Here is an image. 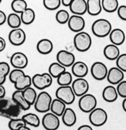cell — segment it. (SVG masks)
<instances>
[{"label": "cell", "instance_id": "cell-1", "mask_svg": "<svg viewBox=\"0 0 126 130\" xmlns=\"http://www.w3.org/2000/svg\"><path fill=\"white\" fill-rule=\"evenodd\" d=\"M20 107L12 99L3 98L0 99V116L11 119H16L20 114Z\"/></svg>", "mask_w": 126, "mask_h": 130}, {"label": "cell", "instance_id": "cell-2", "mask_svg": "<svg viewBox=\"0 0 126 130\" xmlns=\"http://www.w3.org/2000/svg\"><path fill=\"white\" fill-rule=\"evenodd\" d=\"M9 79L15 85L16 90L24 91L32 85V78L29 75H25L22 69L12 70L9 74Z\"/></svg>", "mask_w": 126, "mask_h": 130}, {"label": "cell", "instance_id": "cell-3", "mask_svg": "<svg viewBox=\"0 0 126 130\" xmlns=\"http://www.w3.org/2000/svg\"><path fill=\"white\" fill-rule=\"evenodd\" d=\"M92 32L98 38H105L110 35L112 30V26L110 22L105 19H99L95 20L91 27Z\"/></svg>", "mask_w": 126, "mask_h": 130}, {"label": "cell", "instance_id": "cell-4", "mask_svg": "<svg viewBox=\"0 0 126 130\" xmlns=\"http://www.w3.org/2000/svg\"><path fill=\"white\" fill-rule=\"evenodd\" d=\"M74 44L79 52H87L92 45V38L86 32H80L77 33L74 38Z\"/></svg>", "mask_w": 126, "mask_h": 130}, {"label": "cell", "instance_id": "cell-5", "mask_svg": "<svg viewBox=\"0 0 126 130\" xmlns=\"http://www.w3.org/2000/svg\"><path fill=\"white\" fill-rule=\"evenodd\" d=\"M52 99L51 95L46 91H41L38 95L36 101L34 104V109L40 113H48L50 110Z\"/></svg>", "mask_w": 126, "mask_h": 130}, {"label": "cell", "instance_id": "cell-6", "mask_svg": "<svg viewBox=\"0 0 126 130\" xmlns=\"http://www.w3.org/2000/svg\"><path fill=\"white\" fill-rule=\"evenodd\" d=\"M97 106V99L92 94L87 93L81 96L79 100L80 110L85 113H90Z\"/></svg>", "mask_w": 126, "mask_h": 130}, {"label": "cell", "instance_id": "cell-7", "mask_svg": "<svg viewBox=\"0 0 126 130\" xmlns=\"http://www.w3.org/2000/svg\"><path fill=\"white\" fill-rule=\"evenodd\" d=\"M55 95L57 99L62 100L66 105L73 104L76 96L70 86H60L56 90Z\"/></svg>", "mask_w": 126, "mask_h": 130}, {"label": "cell", "instance_id": "cell-8", "mask_svg": "<svg viewBox=\"0 0 126 130\" xmlns=\"http://www.w3.org/2000/svg\"><path fill=\"white\" fill-rule=\"evenodd\" d=\"M89 119L92 125L96 127L102 126L108 120L107 112L101 108L96 107L89 113Z\"/></svg>", "mask_w": 126, "mask_h": 130}, {"label": "cell", "instance_id": "cell-9", "mask_svg": "<svg viewBox=\"0 0 126 130\" xmlns=\"http://www.w3.org/2000/svg\"><path fill=\"white\" fill-rule=\"evenodd\" d=\"M32 85L39 90H43L51 86L53 77L49 73L36 74L32 77Z\"/></svg>", "mask_w": 126, "mask_h": 130}, {"label": "cell", "instance_id": "cell-10", "mask_svg": "<svg viewBox=\"0 0 126 130\" xmlns=\"http://www.w3.org/2000/svg\"><path fill=\"white\" fill-rule=\"evenodd\" d=\"M109 69L105 63L101 62H96L92 65L91 73L93 77L98 81H102L107 77Z\"/></svg>", "mask_w": 126, "mask_h": 130}, {"label": "cell", "instance_id": "cell-11", "mask_svg": "<svg viewBox=\"0 0 126 130\" xmlns=\"http://www.w3.org/2000/svg\"><path fill=\"white\" fill-rule=\"evenodd\" d=\"M42 125L46 130H57L60 124L59 118L52 112H48L42 119Z\"/></svg>", "mask_w": 126, "mask_h": 130}, {"label": "cell", "instance_id": "cell-12", "mask_svg": "<svg viewBox=\"0 0 126 130\" xmlns=\"http://www.w3.org/2000/svg\"><path fill=\"white\" fill-rule=\"evenodd\" d=\"M72 88L76 96L81 97L87 93L89 85L84 78H77L72 82Z\"/></svg>", "mask_w": 126, "mask_h": 130}, {"label": "cell", "instance_id": "cell-13", "mask_svg": "<svg viewBox=\"0 0 126 130\" xmlns=\"http://www.w3.org/2000/svg\"><path fill=\"white\" fill-rule=\"evenodd\" d=\"M57 60L58 63L66 68L73 66L76 62V57L72 52L62 50L57 53Z\"/></svg>", "mask_w": 126, "mask_h": 130}, {"label": "cell", "instance_id": "cell-14", "mask_svg": "<svg viewBox=\"0 0 126 130\" xmlns=\"http://www.w3.org/2000/svg\"><path fill=\"white\" fill-rule=\"evenodd\" d=\"M8 39L14 46H20L26 40V34L22 29H12L8 34Z\"/></svg>", "mask_w": 126, "mask_h": 130}, {"label": "cell", "instance_id": "cell-15", "mask_svg": "<svg viewBox=\"0 0 126 130\" xmlns=\"http://www.w3.org/2000/svg\"><path fill=\"white\" fill-rule=\"evenodd\" d=\"M10 63L15 69L22 70L27 66L29 60L26 55L24 53L15 52L10 58Z\"/></svg>", "mask_w": 126, "mask_h": 130}, {"label": "cell", "instance_id": "cell-16", "mask_svg": "<svg viewBox=\"0 0 126 130\" xmlns=\"http://www.w3.org/2000/svg\"><path fill=\"white\" fill-rule=\"evenodd\" d=\"M67 24L70 30L79 33L84 30L86 25V22L82 16L73 15L70 17Z\"/></svg>", "mask_w": 126, "mask_h": 130}, {"label": "cell", "instance_id": "cell-17", "mask_svg": "<svg viewBox=\"0 0 126 130\" xmlns=\"http://www.w3.org/2000/svg\"><path fill=\"white\" fill-rule=\"evenodd\" d=\"M106 78L109 83L111 85H119L120 82L124 81V73L118 67H112L111 69H110V70H109Z\"/></svg>", "mask_w": 126, "mask_h": 130}, {"label": "cell", "instance_id": "cell-18", "mask_svg": "<svg viewBox=\"0 0 126 130\" xmlns=\"http://www.w3.org/2000/svg\"><path fill=\"white\" fill-rule=\"evenodd\" d=\"M70 10L74 15L82 16L87 12V5L86 0H72L69 6Z\"/></svg>", "mask_w": 126, "mask_h": 130}, {"label": "cell", "instance_id": "cell-19", "mask_svg": "<svg viewBox=\"0 0 126 130\" xmlns=\"http://www.w3.org/2000/svg\"><path fill=\"white\" fill-rule=\"evenodd\" d=\"M89 69L87 64L82 61H77L72 66V73L77 78H84L87 76Z\"/></svg>", "mask_w": 126, "mask_h": 130}, {"label": "cell", "instance_id": "cell-20", "mask_svg": "<svg viewBox=\"0 0 126 130\" xmlns=\"http://www.w3.org/2000/svg\"><path fill=\"white\" fill-rule=\"evenodd\" d=\"M109 38L112 44H115L118 46L124 43L125 40V34L124 30L119 28H116L112 29L109 35Z\"/></svg>", "mask_w": 126, "mask_h": 130}, {"label": "cell", "instance_id": "cell-21", "mask_svg": "<svg viewBox=\"0 0 126 130\" xmlns=\"http://www.w3.org/2000/svg\"><path fill=\"white\" fill-rule=\"evenodd\" d=\"M102 96L104 100L109 103L114 102L118 99L117 91L116 88L113 85H109L103 89L102 92Z\"/></svg>", "mask_w": 126, "mask_h": 130}, {"label": "cell", "instance_id": "cell-22", "mask_svg": "<svg viewBox=\"0 0 126 130\" xmlns=\"http://www.w3.org/2000/svg\"><path fill=\"white\" fill-rule=\"evenodd\" d=\"M103 54L105 58L109 60H116L120 55V50L115 44H108L104 48Z\"/></svg>", "mask_w": 126, "mask_h": 130}, {"label": "cell", "instance_id": "cell-23", "mask_svg": "<svg viewBox=\"0 0 126 130\" xmlns=\"http://www.w3.org/2000/svg\"><path fill=\"white\" fill-rule=\"evenodd\" d=\"M11 99L20 107L22 110H28L30 109V107H31V105L26 101L24 98L22 91L16 90L15 91H14L11 96Z\"/></svg>", "mask_w": 126, "mask_h": 130}, {"label": "cell", "instance_id": "cell-24", "mask_svg": "<svg viewBox=\"0 0 126 130\" xmlns=\"http://www.w3.org/2000/svg\"><path fill=\"white\" fill-rule=\"evenodd\" d=\"M62 122L68 127L73 126L77 122V116L76 112L71 108H67L62 116Z\"/></svg>", "mask_w": 126, "mask_h": 130}, {"label": "cell", "instance_id": "cell-25", "mask_svg": "<svg viewBox=\"0 0 126 130\" xmlns=\"http://www.w3.org/2000/svg\"><path fill=\"white\" fill-rule=\"evenodd\" d=\"M38 52L42 55L49 54L53 51V44L48 39H42L38 43L36 46Z\"/></svg>", "mask_w": 126, "mask_h": 130}, {"label": "cell", "instance_id": "cell-26", "mask_svg": "<svg viewBox=\"0 0 126 130\" xmlns=\"http://www.w3.org/2000/svg\"><path fill=\"white\" fill-rule=\"evenodd\" d=\"M87 11L91 16H96L102 11L101 0H87Z\"/></svg>", "mask_w": 126, "mask_h": 130}, {"label": "cell", "instance_id": "cell-27", "mask_svg": "<svg viewBox=\"0 0 126 130\" xmlns=\"http://www.w3.org/2000/svg\"><path fill=\"white\" fill-rule=\"evenodd\" d=\"M66 106L67 105L63 102L58 99H55L52 101L50 111L58 117H61L67 108Z\"/></svg>", "mask_w": 126, "mask_h": 130}, {"label": "cell", "instance_id": "cell-28", "mask_svg": "<svg viewBox=\"0 0 126 130\" xmlns=\"http://www.w3.org/2000/svg\"><path fill=\"white\" fill-rule=\"evenodd\" d=\"M48 73L53 78H58L62 73L66 71V68L58 62H53L49 66Z\"/></svg>", "mask_w": 126, "mask_h": 130}, {"label": "cell", "instance_id": "cell-29", "mask_svg": "<svg viewBox=\"0 0 126 130\" xmlns=\"http://www.w3.org/2000/svg\"><path fill=\"white\" fill-rule=\"evenodd\" d=\"M22 22L25 25H30L34 21L35 18V11L30 8H27L23 13H22L21 15Z\"/></svg>", "mask_w": 126, "mask_h": 130}, {"label": "cell", "instance_id": "cell-30", "mask_svg": "<svg viewBox=\"0 0 126 130\" xmlns=\"http://www.w3.org/2000/svg\"><path fill=\"white\" fill-rule=\"evenodd\" d=\"M23 120L25 121L26 124L30 125L31 126L38 128L40 126L41 120L39 117L33 113H28L22 117Z\"/></svg>", "mask_w": 126, "mask_h": 130}, {"label": "cell", "instance_id": "cell-31", "mask_svg": "<svg viewBox=\"0 0 126 130\" xmlns=\"http://www.w3.org/2000/svg\"><path fill=\"white\" fill-rule=\"evenodd\" d=\"M102 8L108 13H113L117 11L119 7V1L117 0H102Z\"/></svg>", "mask_w": 126, "mask_h": 130}, {"label": "cell", "instance_id": "cell-32", "mask_svg": "<svg viewBox=\"0 0 126 130\" xmlns=\"http://www.w3.org/2000/svg\"><path fill=\"white\" fill-rule=\"evenodd\" d=\"M22 92L23 95H24L26 101L30 105H34L38 95L35 90L30 86V87L27 88L25 90H24V91H22Z\"/></svg>", "mask_w": 126, "mask_h": 130}, {"label": "cell", "instance_id": "cell-33", "mask_svg": "<svg viewBox=\"0 0 126 130\" xmlns=\"http://www.w3.org/2000/svg\"><path fill=\"white\" fill-rule=\"evenodd\" d=\"M7 23L10 27L12 28L13 29H15L20 28V26L22 22L20 16L15 13H11L8 16Z\"/></svg>", "mask_w": 126, "mask_h": 130}, {"label": "cell", "instance_id": "cell-34", "mask_svg": "<svg viewBox=\"0 0 126 130\" xmlns=\"http://www.w3.org/2000/svg\"><path fill=\"white\" fill-rule=\"evenodd\" d=\"M72 73L66 71L57 78V83L60 86H70L73 82Z\"/></svg>", "mask_w": 126, "mask_h": 130}, {"label": "cell", "instance_id": "cell-35", "mask_svg": "<svg viewBox=\"0 0 126 130\" xmlns=\"http://www.w3.org/2000/svg\"><path fill=\"white\" fill-rule=\"evenodd\" d=\"M11 9L15 13H22L27 8V3L24 0H14L11 2Z\"/></svg>", "mask_w": 126, "mask_h": 130}, {"label": "cell", "instance_id": "cell-36", "mask_svg": "<svg viewBox=\"0 0 126 130\" xmlns=\"http://www.w3.org/2000/svg\"><path fill=\"white\" fill-rule=\"evenodd\" d=\"M10 67L7 62H0V85H3L5 83L6 76L10 73Z\"/></svg>", "mask_w": 126, "mask_h": 130}, {"label": "cell", "instance_id": "cell-37", "mask_svg": "<svg viewBox=\"0 0 126 130\" xmlns=\"http://www.w3.org/2000/svg\"><path fill=\"white\" fill-rule=\"evenodd\" d=\"M70 15L68 11L65 10H60L56 13V20L60 24H65L68 23L70 19Z\"/></svg>", "mask_w": 126, "mask_h": 130}, {"label": "cell", "instance_id": "cell-38", "mask_svg": "<svg viewBox=\"0 0 126 130\" xmlns=\"http://www.w3.org/2000/svg\"><path fill=\"white\" fill-rule=\"evenodd\" d=\"M27 126L22 118H16L10 120L8 123V128L10 130H19L20 128Z\"/></svg>", "mask_w": 126, "mask_h": 130}, {"label": "cell", "instance_id": "cell-39", "mask_svg": "<svg viewBox=\"0 0 126 130\" xmlns=\"http://www.w3.org/2000/svg\"><path fill=\"white\" fill-rule=\"evenodd\" d=\"M62 5L61 0H44L43 5L48 10L53 11L59 8Z\"/></svg>", "mask_w": 126, "mask_h": 130}, {"label": "cell", "instance_id": "cell-40", "mask_svg": "<svg viewBox=\"0 0 126 130\" xmlns=\"http://www.w3.org/2000/svg\"><path fill=\"white\" fill-rule=\"evenodd\" d=\"M117 67L123 72H126V53L121 54L116 60Z\"/></svg>", "mask_w": 126, "mask_h": 130}, {"label": "cell", "instance_id": "cell-41", "mask_svg": "<svg viewBox=\"0 0 126 130\" xmlns=\"http://www.w3.org/2000/svg\"><path fill=\"white\" fill-rule=\"evenodd\" d=\"M118 95L120 97L126 99V81H122L117 86Z\"/></svg>", "mask_w": 126, "mask_h": 130}, {"label": "cell", "instance_id": "cell-42", "mask_svg": "<svg viewBox=\"0 0 126 130\" xmlns=\"http://www.w3.org/2000/svg\"><path fill=\"white\" fill-rule=\"evenodd\" d=\"M117 14L119 18L122 20L126 21V6L125 5H121L119 6L117 10Z\"/></svg>", "mask_w": 126, "mask_h": 130}, {"label": "cell", "instance_id": "cell-43", "mask_svg": "<svg viewBox=\"0 0 126 130\" xmlns=\"http://www.w3.org/2000/svg\"><path fill=\"white\" fill-rule=\"evenodd\" d=\"M7 21V17L4 11L0 10V25H2Z\"/></svg>", "mask_w": 126, "mask_h": 130}, {"label": "cell", "instance_id": "cell-44", "mask_svg": "<svg viewBox=\"0 0 126 130\" xmlns=\"http://www.w3.org/2000/svg\"><path fill=\"white\" fill-rule=\"evenodd\" d=\"M6 41L3 38L0 37V52H3L6 48Z\"/></svg>", "mask_w": 126, "mask_h": 130}, {"label": "cell", "instance_id": "cell-45", "mask_svg": "<svg viewBox=\"0 0 126 130\" xmlns=\"http://www.w3.org/2000/svg\"><path fill=\"white\" fill-rule=\"evenodd\" d=\"M6 95V90L3 85H0V99H3Z\"/></svg>", "mask_w": 126, "mask_h": 130}, {"label": "cell", "instance_id": "cell-46", "mask_svg": "<svg viewBox=\"0 0 126 130\" xmlns=\"http://www.w3.org/2000/svg\"><path fill=\"white\" fill-rule=\"evenodd\" d=\"M77 130H93V129L90 126L87 125V124H84V125H82L80 127H79L78 129Z\"/></svg>", "mask_w": 126, "mask_h": 130}, {"label": "cell", "instance_id": "cell-47", "mask_svg": "<svg viewBox=\"0 0 126 130\" xmlns=\"http://www.w3.org/2000/svg\"><path fill=\"white\" fill-rule=\"evenodd\" d=\"M72 1V0H61L62 5H63L64 6H68V7L70 6Z\"/></svg>", "mask_w": 126, "mask_h": 130}, {"label": "cell", "instance_id": "cell-48", "mask_svg": "<svg viewBox=\"0 0 126 130\" xmlns=\"http://www.w3.org/2000/svg\"><path fill=\"white\" fill-rule=\"evenodd\" d=\"M122 108L126 112V99H124V100L122 102Z\"/></svg>", "mask_w": 126, "mask_h": 130}, {"label": "cell", "instance_id": "cell-49", "mask_svg": "<svg viewBox=\"0 0 126 130\" xmlns=\"http://www.w3.org/2000/svg\"><path fill=\"white\" fill-rule=\"evenodd\" d=\"M19 130H31V129H30V128H29V127H27V126H23L22 127V128H20Z\"/></svg>", "mask_w": 126, "mask_h": 130}, {"label": "cell", "instance_id": "cell-50", "mask_svg": "<svg viewBox=\"0 0 126 130\" xmlns=\"http://www.w3.org/2000/svg\"><path fill=\"white\" fill-rule=\"evenodd\" d=\"M1 0H0V4H1Z\"/></svg>", "mask_w": 126, "mask_h": 130}]
</instances>
